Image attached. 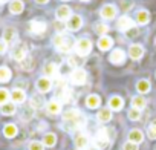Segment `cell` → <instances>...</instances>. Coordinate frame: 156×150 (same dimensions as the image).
<instances>
[{"label": "cell", "instance_id": "33", "mask_svg": "<svg viewBox=\"0 0 156 150\" xmlns=\"http://www.w3.org/2000/svg\"><path fill=\"white\" fill-rule=\"evenodd\" d=\"M43 106H44V100L40 95H32V98H31V107L32 109H40Z\"/></svg>", "mask_w": 156, "mask_h": 150}, {"label": "cell", "instance_id": "8", "mask_svg": "<svg viewBox=\"0 0 156 150\" xmlns=\"http://www.w3.org/2000/svg\"><path fill=\"white\" fill-rule=\"evenodd\" d=\"M144 54H145V49H144L142 45H139V43H132V45L129 46L127 55H129L132 60L138 61V60H141V58L144 57Z\"/></svg>", "mask_w": 156, "mask_h": 150}, {"label": "cell", "instance_id": "46", "mask_svg": "<svg viewBox=\"0 0 156 150\" xmlns=\"http://www.w3.org/2000/svg\"><path fill=\"white\" fill-rule=\"evenodd\" d=\"M61 2H69V0H61Z\"/></svg>", "mask_w": 156, "mask_h": 150}, {"label": "cell", "instance_id": "45", "mask_svg": "<svg viewBox=\"0 0 156 150\" xmlns=\"http://www.w3.org/2000/svg\"><path fill=\"white\" fill-rule=\"evenodd\" d=\"M80 2H90V0H80Z\"/></svg>", "mask_w": 156, "mask_h": 150}, {"label": "cell", "instance_id": "38", "mask_svg": "<svg viewBox=\"0 0 156 150\" xmlns=\"http://www.w3.org/2000/svg\"><path fill=\"white\" fill-rule=\"evenodd\" d=\"M32 64H34V61H32V58L28 55L23 61H20V66H22V69H25V70H31L32 69Z\"/></svg>", "mask_w": 156, "mask_h": 150}, {"label": "cell", "instance_id": "12", "mask_svg": "<svg viewBox=\"0 0 156 150\" xmlns=\"http://www.w3.org/2000/svg\"><path fill=\"white\" fill-rule=\"evenodd\" d=\"M126 58H127V54H126V51L124 49H113L112 52H110V55H109V61L112 63V64H122L124 61H126Z\"/></svg>", "mask_w": 156, "mask_h": 150}, {"label": "cell", "instance_id": "43", "mask_svg": "<svg viewBox=\"0 0 156 150\" xmlns=\"http://www.w3.org/2000/svg\"><path fill=\"white\" fill-rule=\"evenodd\" d=\"M153 45H154V49H156V37H154V40H153Z\"/></svg>", "mask_w": 156, "mask_h": 150}, {"label": "cell", "instance_id": "35", "mask_svg": "<svg viewBox=\"0 0 156 150\" xmlns=\"http://www.w3.org/2000/svg\"><path fill=\"white\" fill-rule=\"evenodd\" d=\"M145 135H147L150 139H156V120L151 121V123L147 126V132H145Z\"/></svg>", "mask_w": 156, "mask_h": 150}, {"label": "cell", "instance_id": "40", "mask_svg": "<svg viewBox=\"0 0 156 150\" xmlns=\"http://www.w3.org/2000/svg\"><path fill=\"white\" fill-rule=\"evenodd\" d=\"M122 150H138V144L132 142V141H127L122 144Z\"/></svg>", "mask_w": 156, "mask_h": 150}, {"label": "cell", "instance_id": "4", "mask_svg": "<svg viewBox=\"0 0 156 150\" xmlns=\"http://www.w3.org/2000/svg\"><path fill=\"white\" fill-rule=\"evenodd\" d=\"M116 16H118V8H116L113 3H106V5H103L101 9H100V17H101L106 23L115 20Z\"/></svg>", "mask_w": 156, "mask_h": 150}, {"label": "cell", "instance_id": "36", "mask_svg": "<svg viewBox=\"0 0 156 150\" xmlns=\"http://www.w3.org/2000/svg\"><path fill=\"white\" fill-rule=\"evenodd\" d=\"M119 8H121V11L127 12L129 9L133 8V2L132 0H119Z\"/></svg>", "mask_w": 156, "mask_h": 150}, {"label": "cell", "instance_id": "13", "mask_svg": "<svg viewBox=\"0 0 156 150\" xmlns=\"http://www.w3.org/2000/svg\"><path fill=\"white\" fill-rule=\"evenodd\" d=\"M133 20H135V23H138V26H145L150 22V12L147 9H144V8H139L135 12V19Z\"/></svg>", "mask_w": 156, "mask_h": 150}, {"label": "cell", "instance_id": "14", "mask_svg": "<svg viewBox=\"0 0 156 150\" xmlns=\"http://www.w3.org/2000/svg\"><path fill=\"white\" fill-rule=\"evenodd\" d=\"M35 88H37V91L40 94H46V92H49L52 89V81H51V78H48V77L43 75V77H40L35 81Z\"/></svg>", "mask_w": 156, "mask_h": 150}, {"label": "cell", "instance_id": "30", "mask_svg": "<svg viewBox=\"0 0 156 150\" xmlns=\"http://www.w3.org/2000/svg\"><path fill=\"white\" fill-rule=\"evenodd\" d=\"M17 132H19V129H17V126L12 124V123H9V124H6V126L3 127V135H5L6 138H14V136L17 135Z\"/></svg>", "mask_w": 156, "mask_h": 150}, {"label": "cell", "instance_id": "18", "mask_svg": "<svg viewBox=\"0 0 156 150\" xmlns=\"http://www.w3.org/2000/svg\"><path fill=\"white\" fill-rule=\"evenodd\" d=\"M43 73H44V77H48V78L57 77L58 75V66L54 61H46L44 66H43Z\"/></svg>", "mask_w": 156, "mask_h": 150}, {"label": "cell", "instance_id": "9", "mask_svg": "<svg viewBox=\"0 0 156 150\" xmlns=\"http://www.w3.org/2000/svg\"><path fill=\"white\" fill-rule=\"evenodd\" d=\"M94 144H95V147H97L98 150L107 148V147L110 145V139L107 138V130H100L98 135H97L95 139H94Z\"/></svg>", "mask_w": 156, "mask_h": 150}, {"label": "cell", "instance_id": "28", "mask_svg": "<svg viewBox=\"0 0 156 150\" xmlns=\"http://www.w3.org/2000/svg\"><path fill=\"white\" fill-rule=\"evenodd\" d=\"M150 81L148 80H139L138 83H136V91L141 94V95H144V94H148L150 92Z\"/></svg>", "mask_w": 156, "mask_h": 150}, {"label": "cell", "instance_id": "47", "mask_svg": "<svg viewBox=\"0 0 156 150\" xmlns=\"http://www.w3.org/2000/svg\"><path fill=\"white\" fill-rule=\"evenodd\" d=\"M154 77H156V70H154Z\"/></svg>", "mask_w": 156, "mask_h": 150}, {"label": "cell", "instance_id": "2", "mask_svg": "<svg viewBox=\"0 0 156 150\" xmlns=\"http://www.w3.org/2000/svg\"><path fill=\"white\" fill-rule=\"evenodd\" d=\"M92 48H94V45H92V40H90L89 37H81V38H78V40L73 43V51H75V54H76L78 57H81V58L87 57V55L92 52Z\"/></svg>", "mask_w": 156, "mask_h": 150}, {"label": "cell", "instance_id": "37", "mask_svg": "<svg viewBox=\"0 0 156 150\" xmlns=\"http://www.w3.org/2000/svg\"><path fill=\"white\" fill-rule=\"evenodd\" d=\"M9 97H11V94H9L6 89L0 88V106H2V104H5V103H8Z\"/></svg>", "mask_w": 156, "mask_h": 150}, {"label": "cell", "instance_id": "22", "mask_svg": "<svg viewBox=\"0 0 156 150\" xmlns=\"http://www.w3.org/2000/svg\"><path fill=\"white\" fill-rule=\"evenodd\" d=\"M25 9V3L22 2V0H11L9 2V12L14 14V16H19L22 14Z\"/></svg>", "mask_w": 156, "mask_h": 150}, {"label": "cell", "instance_id": "10", "mask_svg": "<svg viewBox=\"0 0 156 150\" xmlns=\"http://www.w3.org/2000/svg\"><path fill=\"white\" fill-rule=\"evenodd\" d=\"M12 58L16 60V61H23L26 57H28V48H26V45L25 43H17L16 46H14V49H12Z\"/></svg>", "mask_w": 156, "mask_h": 150}, {"label": "cell", "instance_id": "20", "mask_svg": "<svg viewBox=\"0 0 156 150\" xmlns=\"http://www.w3.org/2000/svg\"><path fill=\"white\" fill-rule=\"evenodd\" d=\"M122 107H124V100H122L119 95L110 97V100H109V109H110L112 112H119Z\"/></svg>", "mask_w": 156, "mask_h": 150}, {"label": "cell", "instance_id": "11", "mask_svg": "<svg viewBox=\"0 0 156 150\" xmlns=\"http://www.w3.org/2000/svg\"><path fill=\"white\" fill-rule=\"evenodd\" d=\"M70 16H72V9L67 5H60L55 9V19H57V22H67L70 19Z\"/></svg>", "mask_w": 156, "mask_h": 150}, {"label": "cell", "instance_id": "31", "mask_svg": "<svg viewBox=\"0 0 156 150\" xmlns=\"http://www.w3.org/2000/svg\"><path fill=\"white\" fill-rule=\"evenodd\" d=\"M43 144H44L46 147H54V145L57 144V135L52 133V132L44 133V136H43Z\"/></svg>", "mask_w": 156, "mask_h": 150}, {"label": "cell", "instance_id": "48", "mask_svg": "<svg viewBox=\"0 0 156 150\" xmlns=\"http://www.w3.org/2000/svg\"><path fill=\"white\" fill-rule=\"evenodd\" d=\"M75 150H78V148H75Z\"/></svg>", "mask_w": 156, "mask_h": 150}, {"label": "cell", "instance_id": "16", "mask_svg": "<svg viewBox=\"0 0 156 150\" xmlns=\"http://www.w3.org/2000/svg\"><path fill=\"white\" fill-rule=\"evenodd\" d=\"M73 142H75V147H76L78 150H86V148L89 147V136H87L84 132H80V133L75 135Z\"/></svg>", "mask_w": 156, "mask_h": 150}, {"label": "cell", "instance_id": "3", "mask_svg": "<svg viewBox=\"0 0 156 150\" xmlns=\"http://www.w3.org/2000/svg\"><path fill=\"white\" fill-rule=\"evenodd\" d=\"M69 80L72 84L75 86H83L86 81H87V72L83 69V67H75L70 75H69Z\"/></svg>", "mask_w": 156, "mask_h": 150}, {"label": "cell", "instance_id": "41", "mask_svg": "<svg viewBox=\"0 0 156 150\" xmlns=\"http://www.w3.org/2000/svg\"><path fill=\"white\" fill-rule=\"evenodd\" d=\"M6 51H8V43L3 38H0V54H5Z\"/></svg>", "mask_w": 156, "mask_h": 150}, {"label": "cell", "instance_id": "25", "mask_svg": "<svg viewBox=\"0 0 156 150\" xmlns=\"http://www.w3.org/2000/svg\"><path fill=\"white\" fill-rule=\"evenodd\" d=\"M101 106V98L95 94H90L87 98H86V107L87 109H98Z\"/></svg>", "mask_w": 156, "mask_h": 150}, {"label": "cell", "instance_id": "6", "mask_svg": "<svg viewBox=\"0 0 156 150\" xmlns=\"http://www.w3.org/2000/svg\"><path fill=\"white\" fill-rule=\"evenodd\" d=\"M136 25H135V20L132 19V17H129V16H121L118 20H116V29L119 31V32H127V31H130L132 28H135Z\"/></svg>", "mask_w": 156, "mask_h": 150}, {"label": "cell", "instance_id": "26", "mask_svg": "<svg viewBox=\"0 0 156 150\" xmlns=\"http://www.w3.org/2000/svg\"><path fill=\"white\" fill-rule=\"evenodd\" d=\"M94 31L101 37V35H107V32L110 31V28H109V25L106 22H97L94 25Z\"/></svg>", "mask_w": 156, "mask_h": 150}, {"label": "cell", "instance_id": "34", "mask_svg": "<svg viewBox=\"0 0 156 150\" xmlns=\"http://www.w3.org/2000/svg\"><path fill=\"white\" fill-rule=\"evenodd\" d=\"M127 118L130 121H139L141 120V110L135 109V107H130V110L127 112Z\"/></svg>", "mask_w": 156, "mask_h": 150}, {"label": "cell", "instance_id": "5", "mask_svg": "<svg viewBox=\"0 0 156 150\" xmlns=\"http://www.w3.org/2000/svg\"><path fill=\"white\" fill-rule=\"evenodd\" d=\"M28 29H29V32L34 34V35H43V34L48 31V23L43 22V20L35 19V20H31V22L28 23Z\"/></svg>", "mask_w": 156, "mask_h": 150}, {"label": "cell", "instance_id": "42", "mask_svg": "<svg viewBox=\"0 0 156 150\" xmlns=\"http://www.w3.org/2000/svg\"><path fill=\"white\" fill-rule=\"evenodd\" d=\"M34 2H35L37 5H46V3L49 2V0H34Z\"/></svg>", "mask_w": 156, "mask_h": 150}, {"label": "cell", "instance_id": "24", "mask_svg": "<svg viewBox=\"0 0 156 150\" xmlns=\"http://www.w3.org/2000/svg\"><path fill=\"white\" fill-rule=\"evenodd\" d=\"M97 120H98L101 124L109 123V121L112 120V110H110V109H107V107L100 109V110H98V113H97Z\"/></svg>", "mask_w": 156, "mask_h": 150}, {"label": "cell", "instance_id": "32", "mask_svg": "<svg viewBox=\"0 0 156 150\" xmlns=\"http://www.w3.org/2000/svg\"><path fill=\"white\" fill-rule=\"evenodd\" d=\"M16 104L14 103H5L2 104V107H0V112H2V115H14L16 113Z\"/></svg>", "mask_w": 156, "mask_h": 150}, {"label": "cell", "instance_id": "21", "mask_svg": "<svg viewBox=\"0 0 156 150\" xmlns=\"http://www.w3.org/2000/svg\"><path fill=\"white\" fill-rule=\"evenodd\" d=\"M144 138H145V135H144V132L139 130V129H132V130L129 132V141H132V142H135V144H141V142L144 141Z\"/></svg>", "mask_w": 156, "mask_h": 150}, {"label": "cell", "instance_id": "1", "mask_svg": "<svg viewBox=\"0 0 156 150\" xmlns=\"http://www.w3.org/2000/svg\"><path fill=\"white\" fill-rule=\"evenodd\" d=\"M52 45L61 54H67V52H70L73 49V40H72V37H69L64 32L63 34H55L52 37Z\"/></svg>", "mask_w": 156, "mask_h": 150}, {"label": "cell", "instance_id": "17", "mask_svg": "<svg viewBox=\"0 0 156 150\" xmlns=\"http://www.w3.org/2000/svg\"><path fill=\"white\" fill-rule=\"evenodd\" d=\"M44 109H46V112H48L49 115H52V116L60 115V113H61V101H58V100H51V101H48V103L44 104Z\"/></svg>", "mask_w": 156, "mask_h": 150}, {"label": "cell", "instance_id": "15", "mask_svg": "<svg viewBox=\"0 0 156 150\" xmlns=\"http://www.w3.org/2000/svg\"><path fill=\"white\" fill-rule=\"evenodd\" d=\"M113 38L112 37H109V35H101L100 38H98V41H97V46H98V49L101 51V52H107V51H110L112 48H113Z\"/></svg>", "mask_w": 156, "mask_h": 150}, {"label": "cell", "instance_id": "19", "mask_svg": "<svg viewBox=\"0 0 156 150\" xmlns=\"http://www.w3.org/2000/svg\"><path fill=\"white\" fill-rule=\"evenodd\" d=\"M11 100H12L14 104H23V103L26 101V92H25L23 89L16 88V89H12V92H11Z\"/></svg>", "mask_w": 156, "mask_h": 150}, {"label": "cell", "instance_id": "23", "mask_svg": "<svg viewBox=\"0 0 156 150\" xmlns=\"http://www.w3.org/2000/svg\"><path fill=\"white\" fill-rule=\"evenodd\" d=\"M3 40L6 43H14L17 40V29L12 26H8L3 29Z\"/></svg>", "mask_w": 156, "mask_h": 150}, {"label": "cell", "instance_id": "27", "mask_svg": "<svg viewBox=\"0 0 156 150\" xmlns=\"http://www.w3.org/2000/svg\"><path fill=\"white\" fill-rule=\"evenodd\" d=\"M12 77V72L8 66H0V83H8Z\"/></svg>", "mask_w": 156, "mask_h": 150}, {"label": "cell", "instance_id": "44", "mask_svg": "<svg viewBox=\"0 0 156 150\" xmlns=\"http://www.w3.org/2000/svg\"><path fill=\"white\" fill-rule=\"evenodd\" d=\"M5 2H8V0H0V3H5Z\"/></svg>", "mask_w": 156, "mask_h": 150}, {"label": "cell", "instance_id": "39", "mask_svg": "<svg viewBox=\"0 0 156 150\" xmlns=\"http://www.w3.org/2000/svg\"><path fill=\"white\" fill-rule=\"evenodd\" d=\"M29 150H44V144L40 141H31L29 142Z\"/></svg>", "mask_w": 156, "mask_h": 150}, {"label": "cell", "instance_id": "29", "mask_svg": "<svg viewBox=\"0 0 156 150\" xmlns=\"http://www.w3.org/2000/svg\"><path fill=\"white\" fill-rule=\"evenodd\" d=\"M145 104H147V100L144 98V95H136V97H133L132 98V107H135V109H144L145 107Z\"/></svg>", "mask_w": 156, "mask_h": 150}, {"label": "cell", "instance_id": "7", "mask_svg": "<svg viewBox=\"0 0 156 150\" xmlns=\"http://www.w3.org/2000/svg\"><path fill=\"white\" fill-rule=\"evenodd\" d=\"M83 17L80 14H72L70 19L66 22V29L70 31V32H76V31H80L83 28Z\"/></svg>", "mask_w": 156, "mask_h": 150}]
</instances>
